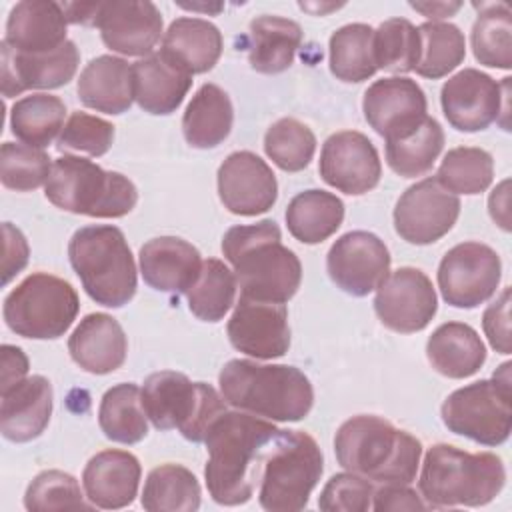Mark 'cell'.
Instances as JSON below:
<instances>
[{"label": "cell", "instance_id": "f1b7e54d", "mask_svg": "<svg viewBox=\"0 0 512 512\" xmlns=\"http://www.w3.org/2000/svg\"><path fill=\"white\" fill-rule=\"evenodd\" d=\"M76 92L86 108L112 116L122 114L134 100L132 66L118 56H96L80 72Z\"/></svg>", "mask_w": 512, "mask_h": 512}, {"label": "cell", "instance_id": "cb8c5ba5", "mask_svg": "<svg viewBox=\"0 0 512 512\" xmlns=\"http://www.w3.org/2000/svg\"><path fill=\"white\" fill-rule=\"evenodd\" d=\"M138 260L144 282L168 294H186L202 270L198 248L178 236L148 240L140 248Z\"/></svg>", "mask_w": 512, "mask_h": 512}, {"label": "cell", "instance_id": "bcb514c9", "mask_svg": "<svg viewBox=\"0 0 512 512\" xmlns=\"http://www.w3.org/2000/svg\"><path fill=\"white\" fill-rule=\"evenodd\" d=\"M50 170V156L42 148L16 142H4L0 148V180L10 190H34L46 184Z\"/></svg>", "mask_w": 512, "mask_h": 512}, {"label": "cell", "instance_id": "6f0895ef", "mask_svg": "<svg viewBox=\"0 0 512 512\" xmlns=\"http://www.w3.org/2000/svg\"><path fill=\"white\" fill-rule=\"evenodd\" d=\"M410 8L436 22L440 18L456 14L462 8V2H410Z\"/></svg>", "mask_w": 512, "mask_h": 512}, {"label": "cell", "instance_id": "52a82bcc", "mask_svg": "<svg viewBox=\"0 0 512 512\" xmlns=\"http://www.w3.org/2000/svg\"><path fill=\"white\" fill-rule=\"evenodd\" d=\"M44 196L60 210L92 218H122L138 202V190L128 176L72 154L52 162Z\"/></svg>", "mask_w": 512, "mask_h": 512}, {"label": "cell", "instance_id": "6da1fadb", "mask_svg": "<svg viewBox=\"0 0 512 512\" xmlns=\"http://www.w3.org/2000/svg\"><path fill=\"white\" fill-rule=\"evenodd\" d=\"M280 428L250 412H222L206 432V488L214 502L238 506L252 498Z\"/></svg>", "mask_w": 512, "mask_h": 512}, {"label": "cell", "instance_id": "f5cc1de1", "mask_svg": "<svg viewBox=\"0 0 512 512\" xmlns=\"http://www.w3.org/2000/svg\"><path fill=\"white\" fill-rule=\"evenodd\" d=\"M426 502L420 500L416 490L408 488V484H384L374 490L372 510L388 512V510H424Z\"/></svg>", "mask_w": 512, "mask_h": 512}, {"label": "cell", "instance_id": "e0dca14e", "mask_svg": "<svg viewBox=\"0 0 512 512\" xmlns=\"http://www.w3.org/2000/svg\"><path fill=\"white\" fill-rule=\"evenodd\" d=\"M318 172L328 186L360 196L380 182L382 164L368 136L356 130H342L322 144Z\"/></svg>", "mask_w": 512, "mask_h": 512}, {"label": "cell", "instance_id": "ba28073f", "mask_svg": "<svg viewBox=\"0 0 512 512\" xmlns=\"http://www.w3.org/2000/svg\"><path fill=\"white\" fill-rule=\"evenodd\" d=\"M140 398L154 428H178L190 442H204L210 424L226 412V400L210 384L192 382L186 374L174 370L150 374Z\"/></svg>", "mask_w": 512, "mask_h": 512}, {"label": "cell", "instance_id": "7a4b0ae2", "mask_svg": "<svg viewBox=\"0 0 512 512\" xmlns=\"http://www.w3.org/2000/svg\"><path fill=\"white\" fill-rule=\"evenodd\" d=\"M280 240L282 234L274 220L226 230L222 254L234 266L240 296L284 304L298 292L302 264Z\"/></svg>", "mask_w": 512, "mask_h": 512}, {"label": "cell", "instance_id": "484cf974", "mask_svg": "<svg viewBox=\"0 0 512 512\" xmlns=\"http://www.w3.org/2000/svg\"><path fill=\"white\" fill-rule=\"evenodd\" d=\"M66 14L52 0H24L12 6L4 42L24 54H42L60 48L66 38Z\"/></svg>", "mask_w": 512, "mask_h": 512}, {"label": "cell", "instance_id": "5bb4252c", "mask_svg": "<svg viewBox=\"0 0 512 512\" xmlns=\"http://www.w3.org/2000/svg\"><path fill=\"white\" fill-rule=\"evenodd\" d=\"M374 310L380 322L400 334L424 330L438 310L432 280L418 268L402 266L376 288Z\"/></svg>", "mask_w": 512, "mask_h": 512}, {"label": "cell", "instance_id": "2e32d148", "mask_svg": "<svg viewBox=\"0 0 512 512\" xmlns=\"http://www.w3.org/2000/svg\"><path fill=\"white\" fill-rule=\"evenodd\" d=\"M390 252L376 234L352 230L342 234L328 250L330 280L350 296H368L390 274Z\"/></svg>", "mask_w": 512, "mask_h": 512}, {"label": "cell", "instance_id": "8d00e7d4", "mask_svg": "<svg viewBox=\"0 0 512 512\" xmlns=\"http://www.w3.org/2000/svg\"><path fill=\"white\" fill-rule=\"evenodd\" d=\"M140 502L148 512H194L200 508V484L188 468L162 464L148 472Z\"/></svg>", "mask_w": 512, "mask_h": 512}, {"label": "cell", "instance_id": "3957f363", "mask_svg": "<svg viewBox=\"0 0 512 512\" xmlns=\"http://www.w3.org/2000/svg\"><path fill=\"white\" fill-rule=\"evenodd\" d=\"M218 384L230 406L272 422H298L308 416L314 404L308 376L288 364L234 358L222 366Z\"/></svg>", "mask_w": 512, "mask_h": 512}, {"label": "cell", "instance_id": "f35d334b", "mask_svg": "<svg viewBox=\"0 0 512 512\" xmlns=\"http://www.w3.org/2000/svg\"><path fill=\"white\" fill-rule=\"evenodd\" d=\"M330 72L342 82H364L374 76V28L362 22L340 26L332 32L330 42Z\"/></svg>", "mask_w": 512, "mask_h": 512}, {"label": "cell", "instance_id": "8fae6325", "mask_svg": "<svg viewBox=\"0 0 512 512\" xmlns=\"http://www.w3.org/2000/svg\"><path fill=\"white\" fill-rule=\"evenodd\" d=\"M80 310L76 290L64 278L48 272L26 276L4 298L6 326L24 338L54 340L64 336Z\"/></svg>", "mask_w": 512, "mask_h": 512}, {"label": "cell", "instance_id": "5b68a950", "mask_svg": "<svg viewBox=\"0 0 512 512\" xmlns=\"http://www.w3.org/2000/svg\"><path fill=\"white\" fill-rule=\"evenodd\" d=\"M506 484V468L492 452H466L452 444L428 448L418 488L432 508L484 506Z\"/></svg>", "mask_w": 512, "mask_h": 512}, {"label": "cell", "instance_id": "8992f818", "mask_svg": "<svg viewBox=\"0 0 512 512\" xmlns=\"http://www.w3.org/2000/svg\"><path fill=\"white\" fill-rule=\"evenodd\" d=\"M68 258L96 304L120 308L134 298L136 264L120 228L92 224L76 230L68 244Z\"/></svg>", "mask_w": 512, "mask_h": 512}, {"label": "cell", "instance_id": "816d5d0a", "mask_svg": "<svg viewBox=\"0 0 512 512\" xmlns=\"http://www.w3.org/2000/svg\"><path fill=\"white\" fill-rule=\"evenodd\" d=\"M2 238H4V258H2V284L6 286L26 264L30 256L28 242L24 234L12 226L10 222L2 224Z\"/></svg>", "mask_w": 512, "mask_h": 512}, {"label": "cell", "instance_id": "c3c4849f", "mask_svg": "<svg viewBox=\"0 0 512 512\" xmlns=\"http://www.w3.org/2000/svg\"><path fill=\"white\" fill-rule=\"evenodd\" d=\"M114 142V126L98 116L86 112H72L66 120L56 148L60 152H82L88 156H102Z\"/></svg>", "mask_w": 512, "mask_h": 512}, {"label": "cell", "instance_id": "9f6ffc18", "mask_svg": "<svg viewBox=\"0 0 512 512\" xmlns=\"http://www.w3.org/2000/svg\"><path fill=\"white\" fill-rule=\"evenodd\" d=\"M98 8H100V2H64L62 4V10L68 22L86 24V26H96Z\"/></svg>", "mask_w": 512, "mask_h": 512}, {"label": "cell", "instance_id": "4fadbf2b", "mask_svg": "<svg viewBox=\"0 0 512 512\" xmlns=\"http://www.w3.org/2000/svg\"><path fill=\"white\" fill-rule=\"evenodd\" d=\"M460 214L456 194L440 186L436 178L412 184L396 202L394 228L410 244L426 246L452 230Z\"/></svg>", "mask_w": 512, "mask_h": 512}, {"label": "cell", "instance_id": "44dd1931", "mask_svg": "<svg viewBox=\"0 0 512 512\" xmlns=\"http://www.w3.org/2000/svg\"><path fill=\"white\" fill-rule=\"evenodd\" d=\"M0 56L4 98L18 96L30 88H60L74 78L80 62V52L72 40H66L60 48L42 54L16 52L2 40Z\"/></svg>", "mask_w": 512, "mask_h": 512}, {"label": "cell", "instance_id": "4316f807", "mask_svg": "<svg viewBox=\"0 0 512 512\" xmlns=\"http://www.w3.org/2000/svg\"><path fill=\"white\" fill-rule=\"evenodd\" d=\"M52 416V384L34 374L2 392L0 430L10 442H30L38 438Z\"/></svg>", "mask_w": 512, "mask_h": 512}, {"label": "cell", "instance_id": "30bf717a", "mask_svg": "<svg viewBox=\"0 0 512 512\" xmlns=\"http://www.w3.org/2000/svg\"><path fill=\"white\" fill-rule=\"evenodd\" d=\"M510 362H504L492 380H478L448 394L440 416L444 426L484 446H500L512 430Z\"/></svg>", "mask_w": 512, "mask_h": 512}, {"label": "cell", "instance_id": "9a60e30c", "mask_svg": "<svg viewBox=\"0 0 512 512\" xmlns=\"http://www.w3.org/2000/svg\"><path fill=\"white\" fill-rule=\"evenodd\" d=\"M510 78L498 84L490 74L464 68L450 76L440 90V104L448 124L460 132L486 130L502 114Z\"/></svg>", "mask_w": 512, "mask_h": 512}, {"label": "cell", "instance_id": "ab89813d", "mask_svg": "<svg viewBox=\"0 0 512 512\" xmlns=\"http://www.w3.org/2000/svg\"><path fill=\"white\" fill-rule=\"evenodd\" d=\"M478 16L472 24V52L474 58L490 68H512V20L510 8L504 2L474 4Z\"/></svg>", "mask_w": 512, "mask_h": 512}, {"label": "cell", "instance_id": "836d02e7", "mask_svg": "<svg viewBox=\"0 0 512 512\" xmlns=\"http://www.w3.org/2000/svg\"><path fill=\"white\" fill-rule=\"evenodd\" d=\"M344 220V202L326 190L310 188L296 194L286 208L288 232L302 244L330 238Z\"/></svg>", "mask_w": 512, "mask_h": 512}, {"label": "cell", "instance_id": "db71d44e", "mask_svg": "<svg viewBox=\"0 0 512 512\" xmlns=\"http://www.w3.org/2000/svg\"><path fill=\"white\" fill-rule=\"evenodd\" d=\"M2 386L0 394L16 386L28 374V358L22 348L12 344H2Z\"/></svg>", "mask_w": 512, "mask_h": 512}, {"label": "cell", "instance_id": "ac0fdd59", "mask_svg": "<svg viewBox=\"0 0 512 512\" xmlns=\"http://www.w3.org/2000/svg\"><path fill=\"white\" fill-rule=\"evenodd\" d=\"M230 344L256 360L280 358L290 348L288 310L280 302L240 296L226 326Z\"/></svg>", "mask_w": 512, "mask_h": 512}, {"label": "cell", "instance_id": "60d3db41", "mask_svg": "<svg viewBox=\"0 0 512 512\" xmlns=\"http://www.w3.org/2000/svg\"><path fill=\"white\" fill-rule=\"evenodd\" d=\"M236 296V276L218 258L202 262L196 282L188 288V308L204 322H218L232 308Z\"/></svg>", "mask_w": 512, "mask_h": 512}, {"label": "cell", "instance_id": "7bdbcfd3", "mask_svg": "<svg viewBox=\"0 0 512 512\" xmlns=\"http://www.w3.org/2000/svg\"><path fill=\"white\" fill-rule=\"evenodd\" d=\"M494 178V160L492 154L484 148L458 146L446 152L442 158L436 180L442 188L452 194H480L484 192Z\"/></svg>", "mask_w": 512, "mask_h": 512}, {"label": "cell", "instance_id": "d6986e66", "mask_svg": "<svg viewBox=\"0 0 512 512\" xmlns=\"http://www.w3.org/2000/svg\"><path fill=\"white\" fill-rule=\"evenodd\" d=\"M364 118L384 140L410 134L428 116L426 94L406 76H390L372 82L362 98Z\"/></svg>", "mask_w": 512, "mask_h": 512}, {"label": "cell", "instance_id": "681fc988", "mask_svg": "<svg viewBox=\"0 0 512 512\" xmlns=\"http://www.w3.org/2000/svg\"><path fill=\"white\" fill-rule=\"evenodd\" d=\"M374 486L354 472L334 474L320 492L318 508L324 512H366L372 508Z\"/></svg>", "mask_w": 512, "mask_h": 512}, {"label": "cell", "instance_id": "d6a6232c", "mask_svg": "<svg viewBox=\"0 0 512 512\" xmlns=\"http://www.w3.org/2000/svg\"><path fill=\"white\" fill-rule=\"evenodd\" d=\"M234 122L230 96L216 84H202L186 106L182 132L192 148L208 150L222 144Z\"/></svg>", "mask_w": 512, "mask_h": 512}, {"label": "cell", "instance_id": "83f0119b", "mask_svg": "<svg viewBox=\"0 0 512 512\" xmlns=\"http://www.w3.org/2000/svg\"><path fill=\"white\" fill-rule=\"evenodd\" d=\"M134 100L156 116L172 114L192 86V74L168 58L162 50L152 52L132 64Z\"/></svg>", "mask_w": 512, "mask_h": 512}, {"label": "cell", "instance_id": "1f68e13d", "mask_svg": "<svg viewBox=\"0 0 512 512\" xmlns=\"http://www.w3.org/2000/svg\"><path fill=\"white\" fill-rule=\"evenodd\" d=\"M302 44L298 22L282 16H258L250 22L248 62L260 74H278L292 66Z\"/></svg>", "mask_w": 512, "mask_h": 512}, {"label": "cell", "instance_id": "d590c367", "mask_svg": "<svg viewBox=\"0 0 512 512\" xmlns=\"http://www.w3.org/2000/svg\"><path fill=\"white\" fill-rule=\"evenodd\" d=\"M66 104L52 94H30L10 108V130L22 144L44 148L64 128Z\"/></svg>", "mask_w": 512, "mask_h": 512}, {"label": "cell", "instance_id": "f546056e", "mask_svg": "<svg viewBox=\"0 0 512 512\" xmlns=\"http://www.w3.org/2000/svg\"><path fill=\"white\" fill-rule=\"evenodd\" d=\"M426 356L438 374L460 380L484 366L486 346L470 324L444 322L428 338Z\"/></svg>", "mask_w": 512, "mask_h": 512}, {"label": "cell", "instance_id": "7402d4cb", "mask_svg": "<svg viewBox=\"0 0 512 512\" xmlns=\"http://www.w3.org/2000/svg\"><path fill=\"white\" fill-rule=\"evenodd\" d=\"M162 14L148 0L100 2L98 22L102 42L124 56H148L162 36Z\"/></svg>", "mask_w": 512, "mask_h": 512}, {"label": "cell", "instance_id": "b9f144b4", "mask_svg": "<svg viewBox=\"0 0 512 512\" xmlns=\"http://www.w3.org/2000/svg\"><path fill=\"white\" fill-rule=\"evenodd\" d=\"M420 60L416 74L422 78H442L450 74L466 56V40L462 30L452 22H424L418 26Z\"/></svg>", "mask_w": 512, "mask_h": 512}, {"label": "cell", "instance_id": "603a6c76", "mask_svg": "<svg viewBox=\"0 0 512 512\" xmlns=\"http://www.w3.org/2000/svg\"><path fill=\"white\" fill-rule=\"evenodd\" d=\"M142 468L128 450H102L88 460L82 472V486L92 506L104 510L126 508L138 494Z\"/></svg>", "mask_w": 512, "mask_h": 512}, {"label": "cell", "instance_id": "d4e9b609", "mask_svg": "<svg viewBox=\"0 0 512 512\" xmlns=\"http://www.w3.org/2000/svg\"><path fill=\"white\" fill-rule=\"evenodd\" d=\"M68 352L82 370L102 376L124 364L128 340L116 318L104 312H92L70 334Z\"/></svg>", "mask_w": 512, "mask_h": 512}, {"label": "cell", "instance_id": "7dc6e473", "mask_svg": "<svg viewBox=\"0 0 512 512\" xmlns=\"http://www.w3.org/2000/svg\"><path fill=\"white\" fill-rule=\"evenodd\" d=\"M24 506L30 512L54 510H90L92 504L84 502L78 480L62 470H44L28 484Z\"/></svg>", "mask_w": 512, "mask_h": 512}, {"label": "cell", "instance_id": "f6af8a7d", "mask_svg": "<svg viewBox=\"0 0 512 512\" xmlns=\"http://www.w3.org/2000/svg\"><path fill=\"white\" fill-rule=\"evenodd\" d=\"M264 152L280 170L300 172L314 158L316 136L300 120L280 118L264 134Z\"/></svg>", "mask_w": 512, "mask_h": 512}, {"label": "cell", "instance_id": "277c9868", "mask_svg": "<svg viewBox=\"0 0 512 512\" xmlns=\"http://www.w3.org/2000/svg\"><path fill=\"white\" fill-rule=\"evenodd\" d=\"M336 460L348 472L382 484H410L422 456V444L392 422L360 414L352 416L334 436Z\"/></svg>", "mask_w": 512, "mask_h": 512}, {"label": "cell", "instance_id": "e575fe53", "mask_svg": "<svg viewBox=\"0 0 512 512\" xmlns=\"http://www.w3.org/2000/svg\"><path fill=\"white\" fill-rule=\"evenodd\" d=\"M146 418L140 388L134 382H122L104 392L98 408V424L108 440L120 444L144 440L148 434Z\"/></svg>", "mask_w": 512, "mask_h": 512}, {"label": "cell", "instance_id": "7c38bea8", "mask_svg": "<svg viewBox=\"0 0 512 512\" xmlns=\"http://www.w3.org/2000/svg\"><path fill=\"white\" fill-rule=\"evenodd\" d=\"M502 262L494 248L482 242L452 246L438 266V288L454 308H476L496 294Z\"/></svg>", "mask_w": 512, "mask_h": 512}, {"label": "cell", "instance_id": "680465c9", "mask_svg": "<svg viewBox=\"0 0 512 512\" xmlns=\"http://www.w3.org/2000/svg\"><path fill=\"white\" fill-rule=\"evenodd\" d=\"M342 4H328V6H314V4H306V2H300V8L302 10H308V12H312V14H324V12H328V10H336V8H340Z\"/></svg>", "mask_w": 512, "mask_h": 512}, {"label": "cell", "instance_id": "f907efd6", "mask_svg": "<svg viewBox=\"0 0 512 512\" xmlns=\"http://www.w3.org/2000/svg\"><path fill=\"white\" fill-rule=\"evenodd\" d=\"M482 328L496 352L510 354V288H504L502 294L484 310Z\"/></svg>", "mask_w": 512, "mask_h": 512}, {"label": "cell", "instance_id": "74e56055", "mask_svg": "<svg viewBox=\"0 0 512 512\" xmlns=\"http://www.w3.org/2000/svg\"><path fill=\"white\" fill-rule=\"evenodd\" d=\"M444 148V130L440 122L426 116L410 134L386 140V162L402 178L426 174Z\"/></svg>", "mask_w": 512, "mask_h": 512}, {"label": "cell", "instance_id": "9c48e42d", "mask_svg": "<svg viewBox=\"0 0 512 512\" xmlns=\"http://www.w3.org/2000/svg\"><path fill=\"white\" fill-rule=\"evenodd\" d=\"M324 470L316 440L302 430H282L266 454L258 502L268 512H298L306 508Z\"/></svg>", "mask_w": 512, "mask_h": 512}, {"label": "cell", "instance_id": "ffe728a7", "mask_svg": "<svg viewBox=\"0 0 512 512\" xmlns=\"http://www.w3.org/2000/svg\"><path fill=\"white\" fill-rule=\"evenodd\" d=\"M218 196L224 208L238 216L268 212L278 198L276 174L258 154L232 152L218 168Z\"/></svg>", "mask_w": 512, "mask_h": 512}, {"label": "cell", "instance_id": "ee69618b", "mask_svg": "<svg viewBox=\"0 0 512 512\" xmlns=\"http://www.w3.org/2000/svg\"><path fill=\"white\" fill-rule=\"evenodd\" d=\"M374 60L378 70L392 74L412 72L420 60L418 28L406 18L384 20L374 30Z\"/></svg>", "mask_w": 512, "mask_h": 512}, {"label": "cell", "instance_id": "11a10c76", "mask_svg": "<svg viewBox=\"0 0 512 512\" xmlns=\"http://www.w3.org/2000/svg\"><path fill=\"white\" fill-rule=\"evenodd\" d=\"M508 186L510 182L508 180H502L490 194L488 198V210H490V216L492 220L504 230L508 232L510 230V218H508Z\"/></svg>", "mask_w": 512, "mask_h": 512}, {"label": "cell", "instance_id": "4dcf8cb0", "mask_svg": "<svg viewBox=\"0 0 512 512\" xmlns=\"http://www.w3.org/2000/svg\"><path fill=\"white\" fill-rule=\"evenodd\" d=\"M162 52L188 74H204L222 54V34L208 20L182 16L170 22L162 36Z\"/></svg>", "mask_w": 512, "mask_h": 512}]
</instances>
